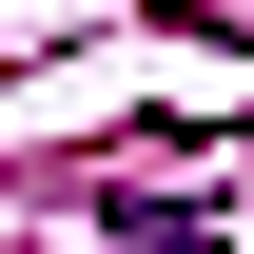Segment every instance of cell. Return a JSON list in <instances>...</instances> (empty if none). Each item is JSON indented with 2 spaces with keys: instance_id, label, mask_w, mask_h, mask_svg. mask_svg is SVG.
<instances>
[{
  "instance_id": "obj_1",
  "label": "cell",
  "mask_w": 254,
  "mask_h": 254,
  "mask_svg": "<svg viewBox=\"0 0 254 254\" xmlns=\"http://www.w3.org/2000/svg\"><path fill=\"white\" fill-rule=\"evenodd\" d=\"M118 254H215V235H195L176 195H118Z\"/></svg>"
}]
</instances>
